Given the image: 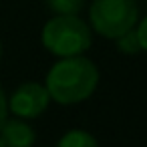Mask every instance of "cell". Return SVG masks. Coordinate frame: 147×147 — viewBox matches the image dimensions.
Returning <instances> with one entry per match:
<instances>
[{
	"mask_svg": "<svg viewBox=\"0 0 147 147\" xmlns=\"http://www.w3.org/2000/svg\"><path fill=\"white\" fill-rule=\"evenodd\" d=\"M0 147H4V143H2V141H0Z\"/></svg>",
	"mask_w": 147,
	"mask_h": 147,
	"instance_id": "7c38bea8",
	"label": "cell"
},
{
	"mask_svg": "<svg viewBox=\"0 0 147 147\" xmlns=\"http://www.w3.org/2000/svg\"><path fill=\"white\" fill-rule=\"evenodd\" d=\"M85 0H47L49 10L55 14H79L83 10Z\"/></svg>",
	"mask_w": 147,
	"mask_h": 147,
	"instance_id": "52a82bcc",
	"label": "cell"
},
{
	"mask_svg": "<svg viewBox=\"0 0 147 147\" xmlns=\"http://www.w3.org/2000/svg\"><path fill=\"white\" fill-rule=\"evenodd\" d=\"M115 45H117L119 53H123V55H137V53L141 51L135 28H131V30L123 32L121 36H117V38H115Z\"/></svg>",
	"mask_w": 147,
	"mask_h": 147,
	"instance_id": "ba28073f",
	"label": "cell"
},
{
	"mask_svg": "<svg viewBox=\"0 0 147 147\" xmlns=\"http://www.w3.org/2000/svg\"><path fill=\"white\" fill-rule=\"evenodd\" d=\"M0 61H2V40H0Z\"/></svg>",
	"mask_w": 147,
	"mask_h": 147,
	"instance_id": "8fae6325",
	"label": "cell"
},
{
	"mask_svg": "<svg viewBox=\"0 0 147 147\" xmlns=\"http://www.w3.org/2000/svg\"><path fill=\"white\" fill-rule=\"evenodd\" d=\"M135 32H137V38H139V47H141V51L147 53V16L137 24Z\"/></svg>",
	"mask_w": 147,
	"mask_h": 147,
	"instance_id": "9c48e42d",
	"label": "cell"
},
{
	"mask_svg": "<svg viewBox=\"0 0 147 147\" xmlns=\"http://www.w3.org/2000/svg\"><path fill=\"white\" fill-rule=\"evenodd\" d=\"M99 79V67L91 59L75 55L63 57L51 67V71L47 73L45 87L51 95V101L69 107L87 101L97 91Z\"/></svg>",
	"mask_w": 147,
	"mask_h": 147,
	"instance_id": "6da1fadb",
	"label": "cell"
},
{
	"mask_svg": "<svg viewBox=\"0 0 147 147\" xmlns=\"http://www.w3.org/2000/svg\"><path fill=\"white\" fill-rule=\"evenodd\" d=\"M0 141L4 143V147H32L36 141V133L20 117L6 119L0 127Z\"/></svg>",
	"mask_w": 147,
	"mask_h": 147,
	"instance_id": "5b68a950",
	"label": "cell"
},
{
	"mask_svg": "<svg viewBox=\"0 0 147 147\" xmlns=\"http://www.w3.org/2000/svg\"><path fill=\"white\" fill-rule=\"evenodd\" d=\"M8 119V101H6V95L0 87V127L4 125V121Z\"/></svg>",
	"mask_w": 147,
	"mask_h": 147,
	"instance_id": "30bf717a",
	"label": "cell"
},
{
	"mask_svg": "<svg viewBox=\"0 0 147 147\" xmlns=\"http://www.w3.org/2000/svg\"><path fill=\"white\" fill-rule=\"evenodd\" d=\"M51 103V95L45 85L28 81L14 89L8 99V111H12L20 119H34L47 111Z\"/></svg>",
	"mask_w": 147,
	"mask_h": 147,
	"instance_id": "277c9868",
	"label": "cell"
},
{
	"mask_svg": "<svg viewBox=\"0 0 147 147\" xmlns=\"http://www.w3.org/2000/svg\"><path fill=\"white\" fill-rule=\"evenodd\" d=\"M40 40L49 53L63 59L87 53L93 45V32L79 14H57L42 26Z\"/></svg>",
	"mask_w": 147,
	"mask_h": 147,
	"instance_id": "7a4b0ae2",
	"label": "cell"
},
{
	"mask_svg": "<svg viewBox=\"0 0 147 147\" xmlns=\"http://www.w3.org/2000/svg\"><path fill=\"white\" fill-rule=\"evenodd\" d=\"M139 8L135 0H93L89 8V22L93 30L109 40L135 28Z\"/></svg>",
	"mask_w": 147,
	"mask_h": 147,
	"instance_id": "3957f363",
	"label": "cell"
},
{
	"mask_svg": "<svg viewBox=\"0 0 147 147\" xmlns=\"http://www.w3.org/2000/svg\"><path fill=\"white\" fill-rule=\"evenodd\" d=\"M57 147H99V141L85 129H71L59 139Z\"/></svg>",
	"mask_w": 147,
	"mask_h": 147,
	"instance_id": "8992f818",
	"label": "cell"
}]
</instances>
